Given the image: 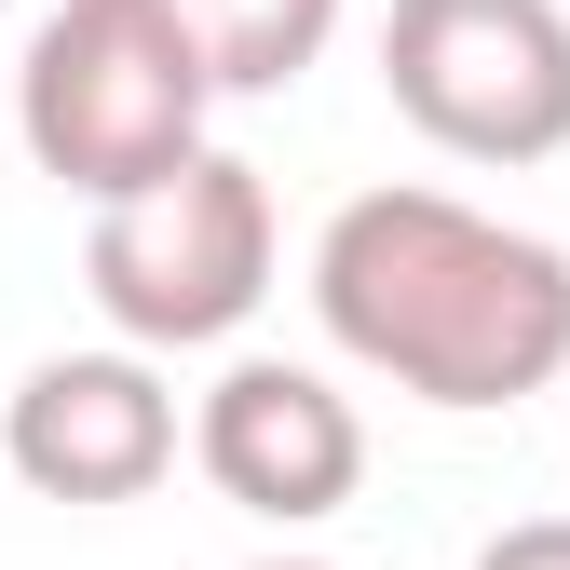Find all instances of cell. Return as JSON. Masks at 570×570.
I'll use <instances>...</instances> for the list:
<instances>
[{"label": "cell", "instance_id": "cell-1", "mask_svg": "<svg viewBox=\"0 0 570 570\" xmlns=\"http://www.w3.org/2000/svg\"><path fill=\"white\" fill-rule=\"evenodd\" d=\"M313 313L421 407H517L570 381V258L449 190H353L313 245Z\"/></svg>", "mask_w": 570, "mask_h": 570}, {"label": "cell", "instance_id": "cell-2", "mask_svg": "<svg viewBox=\"0 0 570 570\" xmlns=\"http://www.w3.org/2000/svg\"><path fill=\"white\" fill-rule=\"evenodd\" d=\"M204 109H218V68L177 28V0H55L28 28L14 68V136L55 190L122 204L204 150Z\"/></svg>", "mask_w": 570, "mask_h": 570}, {"label": "cell", "instance_id": "cell-3", "mask_svg": "<svg viewBox=\"0 0 570 570\" xmlns=\"http://www.w3.org/2000/svg\"><path fill=\"white\" fill-rule=\"evenodd\" d=\"M82 285H96L109 340H136V353H204V340H232V326L272 299V190H258V164L190 150L177 177L96 204Z\"/></svg>", "mask_w": 570, "mask_h": 570}, {"label": "cell", "instance_id": "cell-4", "mask_svg": "<svg viewBox=\"0 0 570 570\" xmlns=\"http://www.w3.org/2000/svg\"><path fill=\"white\" fill-rule=\"evenodd\" d=\"M381 96L449 164H557L570 150V14L557 0H394Z\"/></svg>", "mask_w": 570, "mask_h": 570}, {"label": "cell", "instance_id": "cell-5", "mask_svg": "<svg viewBox=\"0 0 570 570\" xmlns=\"http://www.w3.org/2000/svg\"><path fill=\"white\" fill-rule=\"evenodd\" d=\"M190 462L218 503L272 517V530H313L367 489V421L326 367H285V353H245V367L190 407Z\"/></svg>", "mask_w": 570, "mask_h": 570}, {"label": "cell", "instance_id": "cell-6", "mask_svg": "<svg viewBox=\"0 0 570 570\" xmlns=\"http://www.w3.org/2000/svg\"><path fill=\"white\" fill-rule=\"evenodd\" d=\"M0 462H14L41 503H136V489L177 475V394L150 353H41L0 407Z\"/></svg>", "mask_w": 570, "mask_h": 570}, {"label": "cell", "instance_id": "cell-7", "mask_svg": "<svg viewBox=\"0 0 570 570\" xmlns=\"http://www.w3.org/2000/svg\"><path fill=\"white\" fill-rule=\"evenodd\" d=\"M177 28L204 41L218 96H285V82L340 41V0H177Z\"/></svg>", "mask_w": 570, "mask_h": 570}, {"label": "cell", "instance_id": "cell-8", "mask_svg": "<svg viewBox=\"0 0 570 570\" xmlns=\"http://www.w3.org/2000/svg\"><path fill=\"white\" fill-rule=\"evenodd\" d=\"M475 570H570V517H517V530H489Z\"/></svg>", "mask_w": 570, "mask_h": 570}, {"label": "cell", "instance_id": "cell-9", "mask_svg": "<svg viewBox=\"0 0 570 570\" xmlns=\"http://www.w3.org/2000/svg\"><path fill=\"white\" fill-rule=\"evenodd\" d=\"M258 570H326V557H258Z\"/></svg>", "mask_w": 570, "mask_h": 570}]
</instances>
